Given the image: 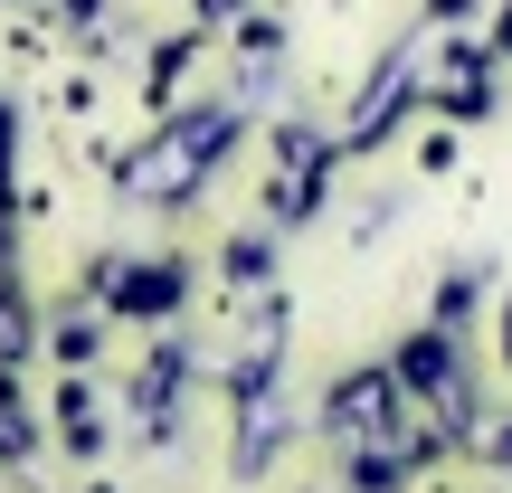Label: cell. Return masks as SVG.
Listing matches in <instances>:
<instances>
[{
  "label": "cell",
  "instance_id": "6da1fadb",
  "mask_svg": "<svg viewBox=\"0 0 512 493\" xmlns=\"http://www.w3.org/2000/svg\"><path fill=\"white\" fill-rule=\"evenodd\" d=\"M228 143H238V114H228V105H200V114H181V124H171L162 143L124 171V190H133V200H181V190L200 181Z\"/></svg>",
  "mask_w": 512,
  "mask_h": 493
},
{
  "label": "cell",
  "instance_id": "7a4b0ae2",
  "mask_svg": "<svg viewBox=\"0 0 512 493\" xmlns=\"http://www.w3.org/2000/svg\"><path fill=\"white\" fill-rule=\"evenodd\" d=\"M399 370H351V380H332V399H323V427L332 437H361V446H380L389 427H399Z\"/></svg>",
  "mask_w": 512,
  "mask_h": 493
},
{
  "label": "cell",
  "instance_id": "3957f363",
  "mask_svg": "<svg viewBox=\"0 0 512 493\" xmlns=\"http://www.w3.org/2000/svg\"><path fill=\"white\" fill-rule=\"evenodd\" d=\"M389 370H399V389H408V399H437L446 418H475V399H465V380H456V342H446V323L408 332Z\"/></svg>",
  "mask_w": 512,
  "mask_h": 493
},
{
  "label": "cell",
  "instance_id": "277c9868",
  "mask_svg": "<svg viewBox=\"0 0 512 493\" xmlns=\"http://www.w3.org/2000/svg\"><path fill=\"white\" fill-rule=\"evenodd\" d=\"M114 313H133V323H162V313H181V294H190V275L171 266V256H152V266H133V275H114Z\"/></svg>",
  "mask_w": 512,
  "mask_h": 493
},
{
  "label": "cell",
  "instance_id": "5b68a950",
  "mask_svg": "<svg viewBox=\"0 0 512 493\" xmlns=\"http://www.w3.org/2000/svg\"><path fill=\"white\" fill-rule=\"evenodd\" d=\"M437 114H456V124H484V114H494V76H484V57H475V48H446Z\"/></svg>",
  "mask_w": 512,
  "mask_h": 493
},
{
  "label": "cell",
  "instance_id": "8992f818",
  "mask_svg": "<svg viewBox=\"0 0 512 493\" xmlns=\"http://www.w3.org/2000/svg\"><path fill=\"white\" fill-rule=\"evenodd\" d=\"M408 95V57H389L380 76H370V95H361V114H351V143H380L389 133V105Z\"/></svg>",
  "mask_w": 512,
  "mask_h": 493
},
{
  "label": "cell",
  "instance_id": "52a82bcc",
  "mask_svg": "<svg viewBox=\"0 0 512 493\" xmlns=\"http://www.w3.org/2000/svg\"><path fill=\"white\" fill-rule=\"evenodd\" d=\"M219 266H228V285H256V275H266V238H238Z\"/></svg>",
  "mask_w": 512,
  "mask_h": 493
},
{
  "label": "cell",
  "instance_id": "ba28073f",
  "mask_svg": "<svg viewBox=\"0 0 512 493\" xmlns=\"http://www.w3.org/2000/svg\"><path fill=\"white\" fill-rule=\"evenodd\" d=\"M57 361L86 370V361H95V323H57Z\"/></svg>",
  "mask_w": 512,
  "mask_h": 493
},
{
  "label": "cell",
  "instance_id": "9c48e42d",
  "mask_svg": "<svg viewBox=\"0 0 512 493\" xmlns=\"http://www.w3.org/2000/svg\"><path fill=\"white\" fill-rule=\"evenodd\" d=\"M29 446H38V427H29V418H0V456H29Z\"/></svg>",
  "mask_w": 512,
  "mask_h": 493
},
{
  "label": "cell",
  "instance_id": "30bf717a",
  "mask_svg": "<svg viewBox=\"0 0 512 493\" xmlns=\"http://www.w3.org/2000/svg\"><path fill=\"white\" fill-rule=\"evenodd\" d=\"M494 351H503V361H512V294H503V342H494Z\"/></svg>",
  "mask_w": 512,
  "mask_h": 493
},
{
  "label": "cell",
  "instance_id": "8fae6325",
  "mask_svg": "<svg viewBox=\"0 0 512 493\" xmlns=\"http://www.w3.org/2000/svg\"><path fill=\"white\" fill-rule=\"evenodd\" d=\"M228 10H238V0H200V19H228Z\"/></svg>",
  "mask_w": 512,
  "mask_h": 493
}]
</instances>
